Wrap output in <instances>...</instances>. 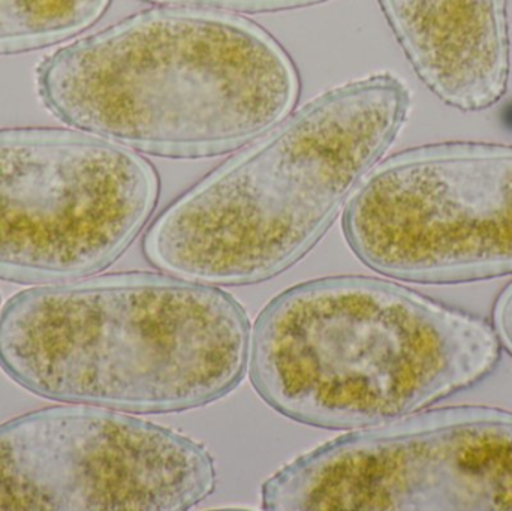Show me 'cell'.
Instances as JSON below:
<instances>
[{
    "instance_id": "6da1fadb",
    "label": "cell",
    "mask_w": 512,
    "mask_h": 511,
    "mask_svg": "<svg viewBox=\"0 0 512 511\" xmlns=\"http://www.w3.org/2000/svg\"><path fill=\"white\" fill-rule=\"evenodd\" d=\"M42 105L69 128L164 158L224 155L292 113L300 78L258 24L161 6L63 45L36 68Z\"/></svg>"
},
{
    "instance_id": "7a4b0ae2",
    "label": "cell",
    "mask_w": 512,
    "mask_h": 511,
    "mask_svg": "<svg viewBox=\"0 0 512 511\" xmlns=\"http://www.w3.org/2000/svg\"><path fill=\"white\" fill-rule=\"evenodd\" d=\"M251 323L216 285L122 272L38 285L0 311V368L41 398L123 413H180L245 377Z\"/></svg>"
},
{
    "instance_id": "3957f363",
    "label": "cell",
    "mask_w": 512,
    "mask_h": 511,
    "mask_svg": "<svg viewBox=\"0 0 512 511\" xmlns=\"http://www.w3.org/2000/svg\"><path fill=\"white\" fill-rule=\"evenodd\" d=\"M411 105L390 72L310 99L174 200L144 236L147 261L216 287L280 275L327 233Z\"/></svg>"
},
{
    "instance_id": "277c9868",
    "label": "cell",
    "mask_w": 512,
    "mask_h": 511,
    "mask_svg": "<svg viewBox=\"0 0 512 511\" xmlns=\"http://www.w3.org/2000/svg\"><path fill=\"white\" fill-rule=\"evenodd\" d=\"M501 356L481 318L396 282L331 276L277 294L256 318L249 377L294 422L382 425L474 386Z\"/></svg>"
},
{
    "instance_id": "5b68a950",
    "label": "cell",
    "mask_w": 512,
    "mask_h": 511,
    "mask_svg": "<svg viewBox=\"0 0 512 511\" xmlns=\"http://www.w3.org/2000/svg\"><path fill=\"white\" fill-rule=\"evenodd\" d=\"M140 153L75 128L0 129V279L47 285L98 275L155 212Z\"/></svg>"
},
{
    "instance_id": "8992f818",
    "label": "cell",
    "mask_w": 512,
    "mask_h": 511,
    "mask_svg": "<svg viewBox=\"0 0 512 511\" xmlns=\"http://www.w3.org/2000/svg\"><path fill=\"white\" fill-rule=\"evenodd\" d=\"M343 234L397 281L512 275V144L441 141L379 161L346 203Z\"/></svg>"
},
{
    "instance_id": "52a82bcc",
    "label": "cell",
    "mask_w": 512,
    "mask_h": 511,
    "mask_svg": "<svg viewBox=\"0 0 512 511\" xmlns=\"http://www.w3.org/2000/svg\"><path fill=\"white\" fill-rule=\"evenodd\" d=\"M265 510L512 511V414H409L334 438L277 471Z\"/></svg>"
},
{
    "instance_id": "ba28073f",
    "label": "cell",
    "mask_w": 512,
    "mask_h": 511,
    "mask_svg": "<svg viewBox=\"0 0 512 511\" xmlns=\"http://www.w3.org/2000/svg\"><path fill=\"white\" fill-rule=\"evenodd\" d=\"M215 488L206 447L123 411L56 405L0 425V510L185 511Z\"/></svg>"
},
{
    "instance_id": "9c48e42d",
    "label": "cell",
    "mask_w": 512,
    "mask_h": 511,
    "mask_svg": "<svg viewBox=\"0 0 512 511\" xmlns=\"http://www.w3.org/2000/svg\"><path fill=\"white\" fill-rule=\"evenodd\" d=\"M415 74L448 107L489 110L511 77L507 0H379Z\"/></svg>"
},
{
    "instance_id": "30bf717a",
    "label": "cell",
    "mask_w": 512,
    "mask_h": 511,
    "mask_svg": "<svg viewBox=\"0 0 512 511\" xmlns=\"http://www.w3.org/2000/svg\"><path fill=\"white\" fill-rule=\"evenodd\" d=\"M111 0H0V56L41 50L92 27Z\"/></svg>"
},
{
    "instance_id": "8fae6325",
    "label": "cell",
    "mask_w": 512,
    "mask_h": 511,
    "mask_svg": "<svg viewBox=\"0 0 512 511\" xmlns=\"http://www.w3.org/2000/svg\"><path fill=\"white\" fill-rule=\"evenodd\" d=\"M162 6L215 9V11L268 12L304 8L327 0H146Z\"/></svg>"
},
{
    "instance_id": "7c38bea8",
    "label": "cell",
    "mask_w": 512,
    "mask_h": 511,
    "mask_svg": "<svg viewBox=\"0 0 512 511\" xmlns=\"http://www.w3.org/2000/svg\"><path fill=\"white\" fill-rule=\"evenodd\" d=\"M495 318L499 339L512 354V284L499 297Z\"/></svg>"
}]
</instances>
